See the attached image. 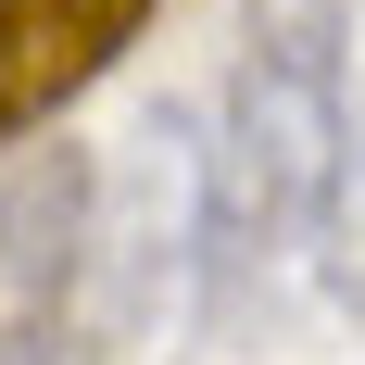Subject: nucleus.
Masks as SVG:
<instances>
[{"mask_svg": "<svg viewBox=\"0 0 365 365\" xmlns=\"http://www.w3.org/2000/svg\"><path fill=\"white\" fill-rule=\"evenodd\" d=\"M164 0H0V151L51 126L76 88H101L113 51H139Z\"/></svg>", "mask_w": 365, "mask_h": 365, "instance_id": "4", "label": "nucleus"}, {"mask_svg": "<svg viewBox=\"0 0 365 365\" xmlns=\"http://www.w3.org/2000/svg\"><path fill=\"white\" fill-rule=\"evenodd\" d=\"M315 277L340 315H365V26H353V88H340V177L315 215Z\"/></svg>", "mask_w": 365, "mask_h": 365, "instance_id": "5", "label": "nucleus"}, {"mask_svg": "<svg viewBox=\"0 0 365 365\" xmlns=\"http://www.w3.org/2000/svg\"><path fill=\"white\" fill-rule=\"evenodd\" d=\"M227 277V227H215V139L202 113L151 101L113 164H88V353L151 365L202 328V302Z\"/></svg>", "mask_w": 365, "mask_h": 365, "instance_id": "2", "label": "nucleus"}, {"mask_svg": "<svg viewBox=\"0 0 365 365\" xmlns=\"http://www.w3.org/2000/svg\"><path fill=\"white\" fill-rule=\"evenodd\" d=\"M0 365H88V151L0 177Z\"/></svg>", "mask_w": 365, "mask_h": 365, "instance_id": "3", "label": "nucleus"}, {"mask_svg": "<svg viewBox=\"0 0 365 365\" xmlns=\"http://www.w3.org/2000/svg\"><path fill=\"white\" fill-rule=\"evenodd\" d=\"M340 88H353V0H240L227 126H215L227 277L315 240L328 177H340Z\"/></svg>", "mask_w": 365, "mask_h": 365, "instance_id": "1", "label": "nucleus"}]
</instances>
